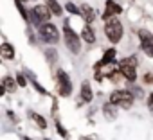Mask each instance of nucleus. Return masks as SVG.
<instances>
[{
  "instance_id": "f257e3e1",
  "label": "nucleus",
  "mask_w": 153,
  "mask_h": 140,
  "mask_svg": "<svg viewBox=\"0 0 153 140\" xmlns=\"http://www.w3.org/2000/svg\"><path fill=\"white\" fill-rule=\"evenodd\" d=\"M51 9L43 4V6H34L33 9H31V13H29V18H31V22L34 24V25H38V27H42L43 24H47V20L51 18Z\"/></svg>"
},
{
  "instance_id": "f03ea898",
  "label": "nucleus",
  "mask_w": 153,
  "mask_h": 140,
  "mask_svg": "<svg viewBox=\"0 0 153 140\" xmlns=\"http://www.w3.org/2000/svg\"><path fill=\"white\" fill-rule=\"evenodd\" d=\"M105 34H106V38L112 43H119L121 38H123V25H121V22L117 18L108 20L106 25H105Z\"/></svg>"
},
{
  "instance_id": "7ed1b4c3",
  "label": "nucleus",
  "mask_w": 153,
  "mask_h": 140,
  "mask_svg": "<svg viewBox=\"0 0 153 140\" xmlns=\"http://www.w3.org/2000/svg\"><path fill=\"white\" fill-rule=\"evenodd\" d=\"M56 83H58V94L61 95V97H68L70 94H72V81H70V77L67 76V72L65 70H58L56 72Z\"/></svg>"
},
{
  "instance_id": "20e7f679",
  "label": "nucleus",
  "mask_w": 153,
  "mask_h": 140,
  "mask_svg": "<svg viewBox=\"0 0 153 140\" xmlns=\"http://www.w3.org/2000/svg\"><path fill=\"white\" fill-rule=\"evenodd\" d=\"M63 32H65V43H67L68 50H70L72 54H79V52H81V40H79V36L68 27V24H65Z\"/></svg>"
},
{
  "instance_id": "39448f33",
  "label": "nucleus",
  "mask_w": 153,
  "mask_h": 140,
  "mask_svg": "<svg viewBox=\"0 0 153 140\" xmlns=\"http://www.w3.org/2000/svg\"><path fill=\"white\" fill-rule=\"evenodd\" d=\"M110 102L114 106H123V108H130L133 104V94L128 92V90H115L112 95H110Z\"/></svg>"
},
{
  "instance_id": "423d86ee",
  "label": "nucleus",
  "mask_w": 153,
  "mask_h": 140,
  "mask_svg": "<svg viewBox=\"0 0 153 140\" xmlns=\"http://www.w3.org/2000/svg\"><path fill=\"white\" fill-rule=\"evenodd\" d=\"M38 32H40V38L47 43H58V40H59V32H58L56 25H52V24H43Z\"/></svg>"
},
{
  "instance_id": "0eeeda50",
  "label": "nucleus",
  "mask_w": 153,
  "mask_h": 140,
  "mask_svg": "<svg viewBox=\"0 0 153 140\" xmlns=\"http://www.w3.org/2000/svg\"><path fill=\"white\" fill-rule=\"evenodd\" d=\"M139 38H140V47L144 50L146 56H153V34L148 31H139Z\"/></svg>"
},
{
  "instance_id": "6e6552de",
  "label": "nucleus",
  "mask_w": 153,
  "mask_h": 140,
  "mask_svg": "<svg viewBox=\"0 0 153 140\" xmlns=\"http://www.w3.org/2000/svg\"><path fill=\"white\" fill-rule=\"evenodd\" d=\"M123 9H121V6H117L114 0H106V9H105V13H103V20H112V18H115V15H119Z\"/></svg>"
},
{
  "instance_id": "1a4fd4ad",
  "label": "nucleus",
  "mask_w": 153,
  "mask_h": 140,
  "mask_svg": "<svg viewBox=\"0 0 153 140\" xmlns=\"http://www.w3.org/2000/svg\"><path fill=\"white\" fill-rule=\"evenodd\" d=\"M115 59V49L112 47V49H108V50H105V54H103V57H101V61L96 65V70H99V68H103L105 65H110L112 61Z\"/></svg>"
},
{
  "instance_id": "9d476101",
  "label": "nucleus",
  "mask_w": 153,
  "mask_h": 140,
  "mask_svg": "<svg viewBox=\"0 0 153 140\" xmlns=\"http://www.w3.org/2000/svg\"><path fill=\"white\" fill-rule=\"evenodd\" d=\"M119 72L124 76V79H128L130 83H133L137 79V72H135V66H130V65H121L119 66Z\"/></svg>"
},
{
  "instance_id": "9b49d317",
  "label": "nucleus",
  "mask_w": 153,
  "mask_h": 140,
  "mask_svg": "<svg viewBox=\"0 0 153 140\" xmlns=\"http://www.w3.org/2000/svg\"><path fill=\"white\" fill-rule=\"evenodd\" d=\"M0 56L4 59H15V47L9 43H2L0 45Z\"/></svg>"
},
{
  "instance_id": "f8f14e48",
  "label": "nucleus",
  "mask_w": 153,
  "mask_h": 140,
  "mask_svg": "<svg viewBox=\"0 0 153 140\" xmlns=\"http://www.w3.org/2000/svg\"><path fill=\"white\" fill-rule=\"evenodd\" d=\"M81 99H83V102H92V99H94V92L87 81L81 85Z\"/></svg>"
},
{
  "instance_id": "ddd939ff",
  "label": "nucleus",
  "mask_w": 153,
  "mask_h": 140,
  "mask_svg": "<svg viewBox=\"0 0 153 140\" xmlns=\"http://www.w3.org/2000/svg\"><path fill=\"white\" fill-rule=\"evenodd\" d=\"M81 38H83L87 43H94V41H96V34H94V31H92L90 25H85V27H83V31H81Z\"/></svg>"
},
{
  "instance_id": "4468645a",
  "label": "nucleus",
  "mask_w": 153,
  "mask_h": 140,
  "mask_svg": "<svg viewBox=\"0 0 153 140\" xmlns=\"http://www.w3.org/2000/svg\"><path fill=\"white\" fill-rule=\"evenodd\" d=\"M45 6L51 9V13L52 15H56V16H61V13H63V9H61V6L58 4V0H45Z\"/></svg>"
},
{
  "instance_id": "2eb2a0df",
  "label": "nucleus",
  "mask_w": 153,
  "mask_h": 140,
  "mask_svg": "<svg viewBox=\"0 0 153 140\" xmlns=\"http://www.w3.org/2000/svg\"><path fill=\"white\" fill-rule=\"evenodd\" d=\"M103 113H105V117L110 119V120L117 117V110H115V106H114L112 102H106V104L103 106Z\"/></svg>"
},
{
  "instance_id": "dca6fc26",
  "label": "nucleus",
  "mask_w": 153,
  "mask_h": 140,
  "mask_svg": "<svg viewBox=\"0 0 153 140\" xmlns=\"http://www.w3.org/2000/svg\"><path fill=\"white\" fill-rule=\"evenodd\" d=\"M81 15H83V18L87 20V25H88L90 22H94V18H96V16H94V11H92V7H90V6H87V4L81 7Z\"/></svg>"
},
{
  "instance_id": "f3484780",
  "label": "nucleus",
  "mask_w": 153,
  "mask_h": 140,
  "mask_svg": "<svg viewBox=\"0 0 153 140\" xmlns=\"http://www.w3.org/2000/svg\"><path fill=\"white\" fill-rule=\"evenodd\" d=\"M2 86L7 90V92H15L16 90V86H18V83H16V79H13V77H4V81H2Z\"/></svg>"
},
{
  "instance_id": "a211bd4d",
  "label": "nucleus",
  "mask_w": 153,
  "mask_h": 140,
  "mask_svg": "<svg viewBox=\"0 0 153 140\" xmlns=\"http://www.w3.org/2000/svg\"><path fill=\"white\" fill-rule=\"evenodd\" d=\"M29 115H31V119L34 120V124H36L40 129H47V120H45L42 115H38V113H34V111H31Z\"/></svg>"
},
{
  "instance_id": "6ab92c4d",
  "label": "nucleus",
  "mask_w": 153,
  "mask_h": 140,
  "mask_svg": "<svg viewBox=\"0 0 153 140\" xmlns=\"http://www.w3.org/2000/svg\"><path fill=\"white\" fill-rule=\"evenodd\" d=\"M15 6H16V9L20 11V15H22V18L27 22L29 20V15H27V11H25V7L22 6V0H15Z\"/></svg>"
},
{
  "instance_id": "aec40b11",
  "label": "nucleus",
  "mask_w": 153,
  "mask_h": 140,
  "mask_svg": "<svg viewBox=\"0 0 153 140\" xmlns=\"http://www.w3.org/2000/svg\"><path fill=\"white\" fill-rule=\"evenodd\" d=\"M54 124H56V131L59 133V136H61V138H67V136H68V133H67V129L61 126V122L56 119V120H54Z\"/></svg>"
},
{
  "instance_id": "412c9836",
  "label": "nucleus",
  "mask_w": 153,
  "mask_h": 140,
  "mask_svg": "<svg viewBox=\"0 0 153 140\" xmlns=\"http://www.w3.org/2000/svg\"><path fill=\"white\" fill-rule=\"evenodd\" d=\"M45 56H47L49 63H54V61L58 59V52H56L54 49H47V50H45Z\"/></svg>"
},
{
  "instance_id": "4be33fe9",
  "label": "nucleus",
  "mask_w": 153,
  "mask_h": 140,
  "mask_svg": "<svg viewBox=\"0 0 153 140\" xmlns=\"http://www.w3.org/2000/svg\"><path fill=\"white\" fill-rule=\"evenodd\" d=\"M65 9H67L70 15H79V13H81V11H79L78 7H76L74 4H65Z\"/></svg>"
},
{
  "instance_id": "5701e85b",
  "label": "nucleus",
  "mask_w": 153,
  "mask_h": 140,
  "mask_svg": "<svg viewBox=\"0 0 153 140\" xmlns=\"http://www.w3.org/2000/svg\"><path fill=\"white\" fill-rule=\"evenodd\" d=\"M121 65H130V66H135V65H137V57H135V56H131V57H124Z\"/></svg>"
},
{
  "instance_id": "b1692460",
  "label": "nucleus",
  "mask_w": 153,
  "mask_h": 140,
  "mask_svg": "<svg viewBox=\"0 0 153 140\" xmlns=\"http://www.w3.org/2000/svg\"><path fill=\"white\" fill-rule=\"evenodd\" d=\"M16 83H18V86H25L27 85V79H25V76L24 74H16Z\"/></svg>"
},
{
  "instance_id": "393cba45",
  "label": "nucleus",
  "mask_w": 153,
  "mask_h": 140,
  "mask_svg": "<svg viewBox=\"0 0 153 140\" xmlns=\"http://www.w3.org/2000/svg\"><path fill=\"white\" fill-rule=\"evenodd\" d=\"M33 86H34V88H36V92H38V94H43V95H47V90H45V88H43V86H42V85H38V83H36V81H34V83H33Z\"/></svg>"
},
{
  "instance_id": "a878e982",
  "label": "nucleus",
  "mask_w": 153,
  "mask_h": 140,
  "mask_svg": "<svg viewBox=\"0 0 153 140\" xmlns=\"http://www.w3.org/2000/svg\"><path fill=\"white\" fill-rule=\"evenodd\" d=\"M148 108H149V111L153 113V92H151L149 97H148Z\"/></svg>"
},
{
  "instance_id": "bb28decb",
  "label": "nucleus",
  "mask_w": 153,
  "mask_h": 140,
  "mask_svg": "<svg viewBox=\"0 0 153 140\" xmlns=\"http://www.w3.org/2000/svg\"><path fill=\"white\" fill-rule=\"evenodd\" d=\"M144 83L151 85V83H153V76H151V74H146V77H144Z\"/></svg>"
},
{
  "instance_id": "cd10ccee",
  "label": "nucleus",
  "mask_w": 153,
  "mask_h": 140,
  "mask_svg": "<svg viewBox=\"0 0 153 140\" xmlns=\"http://www.w3.org/2000/svg\"><path fill=\"white\" fill-rule=\"evenodd\" d=\"M96 81H103V76H101V74H99V72H97V74H96Z\"/></svg>"
}]
</instances>
